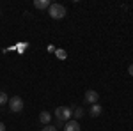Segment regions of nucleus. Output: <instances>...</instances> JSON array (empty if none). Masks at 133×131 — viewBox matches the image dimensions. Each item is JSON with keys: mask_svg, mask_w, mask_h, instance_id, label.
Segmentation results:
<instances>
[{"mask_svg": "<svg viewBox=\"0 0 133 131\" xmlns=\"http://www.w3.org/2000/svg\"><path fill=\"white\" fill-rule=\"evenodd\" d=\"M48 12H50V16L53 20H62V18L66 16V7H64L62 4H51Z\"/></svg>", "mask_w": 133, "mask_h": 131, "instance_id": "nucleus-1", "label": "nucleus"}, {"mask_svg": "<svg viewBox=\"0 0 133 131\" xmlns=\"http://www.w3.org/2000/svg\"><path fill=\"white\" fill-rule=\"evenodd\" d=\"M71 115H73V112L68 106H57V110H55V117H57V121H61V122L71 121Z\"/></svg>", "mask_w": 133, "mask_h": 131, "instance_id": "nucleus-2", "label": "nucleus"}, {"mask_svg": "<svg viewBox=\"0 0 133 131\" xmlns=\"http://www.w3.org/2000/svg\"><path fill=\"white\" fill-rule=\"evenodd\" d=\"M9 108H11V112H14V113H20V112L23 110V99H21L20 96L11 98L9 99Z\"/></svg>", "mask_w": 133, "mask_h": 131, "instance_id": "nucleus-3", "label": "nucleus"}, {"mask_svg": "<svg viewBox=\"0 0 133 131\" xmlns=\"http://www.w3.org/2000/svg\"><path fill=\"white\" fill-rule=\"evenodd\" d=\"M98 99H99V94L96 91H87L85 92V103H89V105H98Z\"/></svg>", "mask_w": 133, "mask_h": 131, "instance_id": "nucleus-4", "label": "nucleus"}, {"mask_svg": "<svg viewBox=\"0 0 133 131\" xmlns=\"http://www.w3.org/2000/svg\"><path fill=\"white\" fill-rule=\"evenodd\" d=\"M64 131H80V124H78V121H75V119L68 121L66 124H64Z\"/></svg>", "mask_w": 133, "mask_h": 131, "instance_id": "nucleus-5", "label": "nucleus"}, {"mask_svg": "<svg viewBox=\"0 0 133 131\" xmlns=\"http://www.w3.org/2000/svg\"><path fill=\"white\" fill-rule=\"evenodd\" d=\"M34 5H36V9H41V11H44V9H50V0H36L34 2Z\"/></svg>", "mask_w": 133, "mask_h": 131, "instance_id": "nucleus-6", "label": "nucleus"}, {"mask_svg": "<svg viewBox=\"0 0 133 131\" xmlns=\"http://www.w3.org/2000/svg\"><path fill=\"white\" fill-rule=\"evenodd\" d=\"M101 106H99V105H92L91 106V110H89V113H91L92 117H99V115H101Z\"/></svg>", "mask_w": 133, "mask_h": 131, "instance_id": "nucleus-7", "label": "nucleus"}, {"mask_svg": "<svg viewBox=\"0 0 133 131\" xmlns=\"http://www.w3.org/2000/svg\"><path fill=\"white\" fill-rule=\"evenodd\" d=\"M73 115L71 117H75V121H78V119H82L83 117V108H80V106H76V108H73Z\"/></svg>", "mask_w": 133, "mask_h": 131, "instance_id": "nucleus-8", "label": "nucleus"}, {"mask_svg": "<svg viewBox=\"0 0 133 131\" xmlns=\"http://www.w3.org/2000/svg\"><path fill=\"white\" fill-rule=\"evenodd\" d=\"M50 119H51V115L48 113V112H41V113H39V121H41V124H48Z\"/></svg>", "mask_w": 133, "mask_h": 131, "instance_id": "nucleus-9", "label": "nucleus"}, {"mask_svg": "<svg viewBox=\"0 0 133 131\" xmlns=\"http://www.w3.org/2000/svg\"><path fill=\"white\" fill-rule=\"evenodd\" d=\"M55 57H57L59 60H66V59H68V53L59 48V50H55Z\"/></svg>", "mask_w": 133, "mask_h": 131, "instance_id": "nucleus-10", "label": "nucleus"}, {"mask_svg": "<svg viewBox=\"0 0 133 131\" xmlns=\"http://www.w3.org/2000/svg\"><path fill=\"white\" fill-rule=\"evenodd\" d=\"M5 103H9V98H7V94H5L4 91H0V106L5 105Z\"/></svg>", "mask_w": 133, "mask_h": 131, "instance_id": "nucleus-11", "label": "nucleus"}, {"mask_svg": "<svg viewBox=\"0 0 133 131\" xmlns=\"http://www.w3.org/2000/svg\"><path fill=\"white\" fill-rule=\"evenodd\" d=\"M43 131H57L53 126H46V128H43Z\"/></svg>", "mask_w": 133, "mask_h": 131, "instance_id": "nucleus-12", "label": "nucleus"}, {"mask_svg": "<svg viewBox=\"0 0 133 131\" xmlns=\"http://www.w3.org/2000/svg\"><path fill=\"white\" fill-rule=\"evenodd\" d=\"M128 73L133 76V64H130V66H128Z\"/></svg>", "mask_w": 133, "mask_h": 131, "instance_id": "nucleus-13", "label": "nucleus"}, {"mask_svg": "<svg viewBox=\"0 0 133 131\" xmlns=\"http://www.w3.org/2000/svg\"><path fill=\"white\" fill-rule=\"evenodd\" d=\"M0 131H5V124L4 122H0Z\"/></svg>", "mask_w": 133, "mask_h": 131, "instance_id": "nucleus-14", "label": "nucleus"}]
</instances>
